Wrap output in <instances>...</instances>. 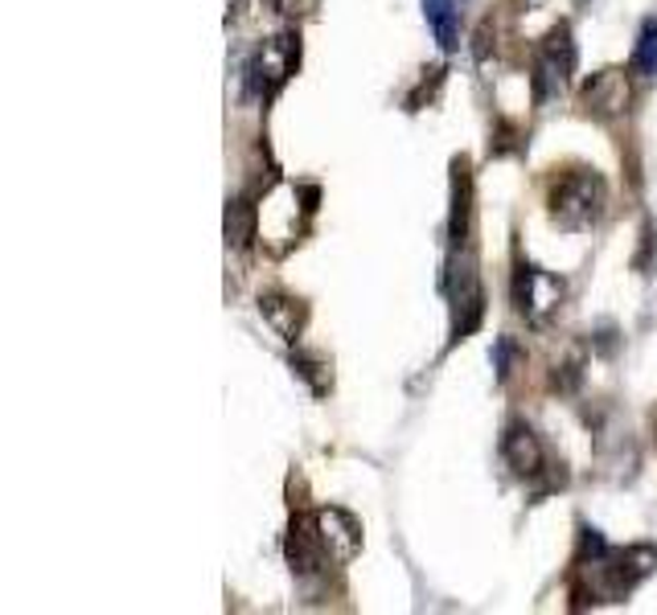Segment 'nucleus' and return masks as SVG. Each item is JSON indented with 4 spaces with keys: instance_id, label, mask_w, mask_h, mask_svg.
<instances>
[{
    "instance_id": "nucleus-1",
    "label": "nucleus",
    "mask_w": 657,
    "mask_h": 615,
    "mask_svg": "<svg viewBox=\"0 0 657 615\" xmlns=\"http://www.w3.org/2000/svg\"><path fill=\"white\" fill-rule=\"evenodd\" d=\"M657 571L654 546H629L612 550L596 529H580V554H576V595L592 603H620L637 591Z\"/></svg>"
},
{
    "instance_id": "nucleus-2",
    "label": "nucleus",
    "mask_w": 657,
    "mask_h": 615,
    "mask_svg": "<svg viewBox=\"0 0 657 615\" xmlns=\"http://www.w3.org/2000/svg\"><path fill=\"white\" fill-rule=\"evenodd\" d=\"M546 214L567 234H583L601 226V218L608 214V181L587 165L564 168L546 189Z\"/></svg>"
},
{
    "instance_id": "nucleus-3",
    "label": "nucleus",
    "mask_w": 657,
    "mask_h": 615,
    "mask_svg": "<svg viewBox=\"0 0 657 615\" xmlns=\"http://www.w3.org/2000/svg\"><path fill=\"white\" fill-rule=\"evenodd\" d=\"M576 41H571V25L559 21L551 34L543 38V46L534 50V66H530V94L534 103L543 107L551 99L571 87V75H576Z\"/></svg>"
},
{
    "instance_id": "nucleus-4",
    "label": "nucleus",
    "mask_w": 657,
    "mask_h": 615,
    "mask_svg": "<svg viewBox=\"0 0 657 615\" xmlns=\"http://www.w3.org/2000/svg\"><path fill=\"white\" fill-rule=\"evenodd\" d=\"M509 296H514V312L522 320H530L534 329H543L546 320L564 308L567 283L559 276H551L534 262L518 259L514 262V283H509Z\"/></svg>"
},
{
    "instance_id": "nucleus-5",
    "label": "nucleus",
    "mask_w": 657,
    "mask_h": 615,
    "mask_svg": "<svg viewBox=\"0 0 657 615\" xmlns=\"http://www.w3.org/2000/svg\"><path fill=\"white\" fill-rule=\"evenodd\" d=\"M296 66H301V34L267 38L247 62V94L267 103L271 94H280L288 78L296 75Z\"/></svg>"
},
{
    "instance_id": "nucleus-6",
    "label": "nucleus",
    "mask_w": 657,
    "mask_h": 615,
    "mask_svg": "<svg viewBox=\"0 0 657 615\" xmlns=\"http://www.w3.org/2000/svg\"><path fill=\"white\" fill-rule=\"evenodd\" d=\"M448 296H452V345L481 324L485 317V287L477 276V259L469 251H456L448 262Z\"/></svg>"
},
{
    "instance_id": "nucleus-7",
    "label": "nucleus",
    "mask_w": 657,
    "mask_h": 615,
    "mask_svg": "<svg viewBox=\"0 0 657 615\" xmlns=\"http://www.w3.org/2000/svg\"><path fill=\"white\" fill-rule=\"evenodd\" d=\"M629 103H633V87H629V75L608 66V71H596L580 87V107L583 115H592L596 124H612V119H624L629 115Z\"/></svg>"
},
{
    "instance_id": "nucleus-8",
    "label": "nucleus",
    "mask_w": 657,
    "mask_h": 615,
    "mask_svg": "<svg viewBox=\"0 0 657 615\" xmlns=\"http://www.w3.org/2000/svg\"><path fill=\"white\" fill-rule=\"evenodd\" d=\"M502 460H506L509 472H514L518 481H526V485L543 481L546 467H551L543 439H539V431L530 427V423H509V427L502 431Z\"/></svg>"
},
{
    "instance_id": "nucleus-9",
    "label": "nucleus",
    "mask_w": 657,
    "mask_h": 615,
    "mask_svg": "<svg viewBox=\"0 0 657 615\" xmlns=\"http://www.w3.org/2000/svg\"><path fill=\"white\" fill-rule=\"evenodd\" d=\"M313 529H317L320 546H325V554L333 562L357 559V550H362V522H357L354 513H345L338 504L317 509L313 513Z\"/></svg>"
},
{
    "instance_id": "nucleus-10",
    "label": "nucleus",
    "mask_w": 657,
    "mask_h": 615,
    "mask_svg": "<svg viewBox=\"0 0 657 615\" xmlns=\"http://www.w3.org/2000/svg\"><path fill=\"white\" fill-rule=\"evenodd\" d=\"M472 234V168L469 161H452V214H448V243L452 255L469 251Z\"/></svg>"
},
{
    "instance_id": "nucleus-11",
    "label": "nucleus",
    "mask_w": 657,
    "mask_h": 615,
    "mask_svg": "<svg viewBox=\"0 0 657 615\" xmlns=\"http://www.w3.org/2000/svg\"><path fill=\"white\" fill-rule=\"evenodd\" d=\"M260 317L267 320L271 333L283 336L288 345H296L304 333V324H308V304L276 287V292H263L260 296Z\"/></svg>"
},
{
    "instance_id": "nucleus-12",
    "label": "nucleus",
    "mask_w": 657,
    "mask_h": 615,
    "mask_svg": "<svg viewBox=\"0 0 657 615\" xmlns=\"http://www.w3.org/2000/svg\"><path fill=\"white\" fill-rule=\"evenodd\" d=\"M283 554H288L292 571H296L301 578L320 575V571L333 562L329 554H325L317 529H313V517H296V522H292V529H288V541H283Z\"/></svg>"
},
{
    "instance_id": "nucleus-13",
    "label": "nucleus",
    "mask_w": 657,
    "mask_h": 615,
    "mask_svg": "<svg viewBox=\"0 0 657 615\" xmlns=\"http://www.w3.org/2000/svg\"><path fill=\"white\" fill-rule=\"evenodd\" d=\"M424 17L432 25L440 50L452 54L460 46V9H456V0H424Z\"/></svg>"
},
{
    "instance_id": "nucleus-14",
    "label": "nucleus",
    "mask_w": 657,
    "mask_h": 615,
    "mask_svg": "<svg viewBox=\"0 0 657 615\" xmlns=\"http://www.w3.org/2000/svg\"><path fill=\"white\" fill-rule=\"evenodd\" d=\"M260 234V209L247 202V197H235L226 202V243L235 251H247Z\"/></svg>"
},
{
    "instance_id": "nucleus-15",
    "label": "nucleus",
    "mask_w": 657,
    "mask_h": 615,
    "mask_svg": "<svg viewBox=\"0 0 657 615\" xmlns=\"http://www.w3.org/2000/svg\"><path fill=\"white\" fill-rule=\"evenodd\" d=\"M292 370L301 373L304 382L313 386V394L333 390V366H329L320 354H292Z\"/></svg>"
},
{
    "instance_id": "nucleus-16",
    "label": "nucleus",
    "mask_w": 657,
    "mask_h": 615,
    "mask_svg": "<svg viewBox=\"0 0 657 615\" xmlns=\"http://www.w3.org/2000/svg\"><path fill=\"white\" fill-rule=\"evenodd\" d=\"M633 75L654 78L657 75V17L645 21L637 38V50H633Z\"/></svg>"
},
{
    "instance_id": "nucleus-17",
    "label": "nucleus",
    "mask_w": 657,
    "mask_h": 615,
    "mask_svg": "<svg viewBox=\"0 0 657 615\" xmlns=\"http://www.w3.org/2000/svg\"><path fill=\"white\" fill-rule=\"evenodd\" d=\"M580 357H571V361H564V366H555V377H551V382H555V386H559V390H571V386H576V382H580Z\"/></svg>"
},
{
    "instance_id": "nucleus-18",
    "label": "nucleus",
    "mask_w": 657,
    "mask_h": 615,
    "mask_svg": "<svg viewBox=\"0 0 657 615\" xmlns=\"http://www.w3.org/2000/svg\"><path fill=\"white\" fill-rule=\"evenodd\" d=\"M509 373H514V341L502 336L497 341V382H509Z\"/></svg>"
},
{
    "instance_id": "nucleus-19",
    "label": "nucleus",
    "mask_w": 657,
    "mask_h": 615,
    "mask_svg": "<svg viewBox=\"0 0 657 615\" xmlns=\"http://www.w3.org/2000/svg\"><path fill=\"white\" fill-rule=\"evenodd\" d=\"M276 9H280L283 17H304V13H313L317 9V0H271Z\"/></svg>"
},
{
    "instance_id": "nucleus-20",
    "label": "nucleus",
    "mask_w": 657,
    "mask_h": 615,
    "mask_svg": "<svg viewBox=\"0 0 657 615\" xmlns=\"http://www.w3.org/2000/svg\"><path fill=\"white\" fill-rule=\"evenodd\" d=\"M654 431H657V414H654Z\"/></svg>"
},
{
    "instance_id": "nucleus-21",
    "label": "nucleus",
    "mask_w": 657,
    "mask_h": 615,
    "mask_svg": "<svg viewBox=\"0 0 657 615\" xmlns=\"http://www.w3.org/2000/svg\"><path fill=\"white\" fill-rule=\"evenodd\" d=\"M576 4H587V0H576Z\"/></svg>"
}]
</instances>
